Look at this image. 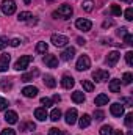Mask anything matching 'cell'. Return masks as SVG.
<instances>
[{
    "label": "cell",
    "mask_w": 133,
    "mask_h": 135,
    "mask_svg": "<svg viewBox=\"0 0 133 135\" xmlns=\"http://www.w3.org/2000/svg\"><path fill=\"white\" fill-rule=\"evenodd\" d=\"M72 13H74V9H72V6H70V5H61V6L58 8V11H55V13H53V17L69 19V17L72 16Z\"/></svg>",
    "instance_id": "6da1fadb"
},
{
    "label": "cell",
    "mask_w": 133,
    "mask_h": 135,
    "mask_svg": "<svg viewBox=\"0 0 133 135\" xmlns=\"http://www.w3.org/2000/svg\"><path fill=\"white\" fill-rule=\"evenodd\" d=\"M0 6H2L3 14H6V16H11V14H14V11H16V3H14V0H3Z\"/></svg>",
    "instance_id": "7a4b0ae2"
},
{
    "label": "cell",
    "mask_w": 133,
    "mask_h": 135,
    "mask_svg": "<svg viewBox=\"0 0 133 135\" xmlns=\"http://www.w3.org/2000/svg\"><path fill=\"white\" fill-rule=\"evenodd\" d=\"M50 41H52V44L53 46H57V47H64L67 42H69V39H67V36H64V35H52L50 36Z\"/></svg>",
    "instance_id": "3957f363"
},
{
    "label": "cell",
    "mask_w": 133,
    "mask_h": 135,
    "mask_svg": "<svg viewBox=\"0 0 133 135\" xmlns=\"http://www.w3.org/2000/svg\"><path fill=\"white\" fill-rule=\"evenodd\" d=\"M32 60H33V57H30V55H24V57H21V58L16 61L14 68H16L17 71H24V69L28 68V65L32 63Z\"/></svg>",
    "instance_id": "277c9868"
},
{
    "label": "cell",
    "mask_w": 133,
    "mask_h": 135,
    "mask_svg": "<svg viewBox=\"0 0 133 135\" xmlns=\"http://www.w3.org/2000/svg\"><path fill=\"white\" fill-rule=\"evenodd\" d=\"M77 71H88L91 68V60L88 55H81L78 60H77Z\"/></svg>",
    "instance_id": "5b68a950"
},
{
    "label": "cell",
    "mask_w": 133,
    "mask_h": 135,
    "mask_svg": "<svg viewBox=\"0 0 133 135\" xmlns=\"http://www.w3.org/2000/svg\"><path fill=\"white\" fill-rule=\"evenodd\" d=\"M75 27H77L78 30H81V32H89L91 27H93V22L81 17V19H77V21H75Z\"/></svg>",
    "instance_id": "8992f818"
},
{
    "label": "cell",
    "mask_w": 133,
    "mask_h": 135,
    "mask_svg": "<svg viewBox=\"0 0 133 135\" xmlns=\"http://www.w3.org/2000/svg\"><path fill=\"white\" fill-rule=\"evenodd\" d=\"M93 79L96 82H106L110 79V72L105 71V69H97V71L93 72Z\"/></svg>",
    "instance_id": "52a82bcc"
},
{
    "label": "cell",
    "mask_w": 133,
    "mask_h": 135,
    "mask_svg": "<svg viewBox=\"0 0 133 135\" xmlns=\"http://www.w3.org/2000/svg\"><path fill=\"white\" fill-rule=\"evenodd\" d=\"M77 116H78L77 110H75V108H69V110L66 112V116H64V121H66V124H69V126L75 124V123H77Z\"/></svg>",
    "instance_id": "ba28073f"
},
{
    "label": "cell",
    "mask_w": 133,
    "mask_h": 135,
    "mask_svg": "<svg viewBox=\"0 0 133 135\" xmlns=\"http://www.w3.org/2000/svg\"><path fill=\"white\" fill-rule=\"evenodd\" d=\"M110 112H111L113 116H122L124 115V105L119 104V102H114V104H111Z\"/></svg>",
    "instance_id": "9c48e42d"
},
{
    "label": "cell",
    "mask_w": 133,
    "mask_h": 135,
    "mask_svg": "<svg viewBox=\"0 0 133 135\" xmlns=\"http://www.w3.org/2000/svg\"><path fill=\"white\" fill-rule=\"evenodd\" d=\"M119 57H121V54H119L117 50L110 52V54H108V57H106V63H108V66H114V65L119 61Z\"/></svg>",
    "instance_id": "30bf717a"
},
{
    "label": "cell",
    "mask_w": 133,
    "mask_h": 135,
    "mask_svg": "<svg viewBox=\"0 0 133 135\" xmlns=\"http://www.w3.org/2000/svg\"><path fill=\"white\" fill-rule=\"evenodd\" d=\"M9 60H11V57H9L8 54H2V55H0V72H5V71L8 69Z\"/></svg>",
    "instance_id": "8fae6325"
},
{
    "label": "cell",
    "mask_w": 133,
    "mask_h": 135,
    "mask_svg": "<svg viewBox=\"0 0 133 135\" xmlns=\"http://www.w3.org/2000/svg\"><path fill=\"white\" fill-rule=\"evenodd\" d=\"M34 118H36L38 121H45V119L49 118L45 107H39V108H36V110H34Z\"/></svg>",
    "instance_id": "7c38bea8"
},
{
    "label": "cell",
    "mask_w": 133,
    "mask_h": 135,
    "mask_svg": "<svg viewBox=\"0 0 133 135\" xmlns=\"http://www.w3.org/2000/svg\"><path fill=\"white\" fill-rule=\"evenodd\" d=\"M17 113L14 112V110H8L6 113H5V121L8 123V124H16L17 123Z\"/></svg>",
    "instance_id": "4fadbf2b"
},
{
    "label": "cell",
    "mask_w": 133,
    "mask_h": 135,
    "mask_svg": "<svg viewBox=\"0 0 133 135\" xmlns=\"http://www.w3.org/2000/svg\"><path fill=\"white\" fill-rule=\"evenodd\" d=\"M44 63L49 68H58V58L55 55H45L44 57Z\"/></svg>",
    "instance_id": "5bb4252c"
},
{
    "label": "cell",
    "mask_w": 133,
    "mask_h": 135,
    "mask_svg": "<svg viewBox=\"0 0 133 135\" xmlns=\"http://www.w3.org/2000/svg\"><path fill=\"white\" fill-rule=\"evenodd\" d=\"M22 94L25 98H36L38 96V88L36 86H25L22 90Z\"/></svg>",
    "instance_id": "9a60e30c"
},
{
    "label": "cell",
    "mask_w": 133,
    "mask_h": 135,
    "mask_svg": "<svg viewBox=\"0 0 133 135\" xmlns=\"http://www.w3.org/2000/svg\"><path fill=\"white\" fill-rule=\"evenodd\" d=\"M74 55H75V49L74 47H67L66 50L61 54V60L63 61H70L74 58Z\"/></svg>",
    "instance_id": "2e32d148"
},
{
    "label": "cell",
    "mask_w": 133,
    "mask_h": 135,
    "mask_svg": "<svg viewBox=\"0 0 133 135\" xmlns=\"http://www.w3.org/2000/svg\"><path fill=\"white\" fill-rule=\"evenodd\" d=\"M61 85H63L66 90H70V88L75 85L74 77H72V75H63V79H61Z\"/></svg>",
    "instance_id": "e0dca14e"
},
{
    "label": "cell",
    "mask_w": 133,
    "mask_h": 135,
    "mask_svg": "<svg viewBox=\"0 0 133 135\" xmlns=\"http://www.w3.org/2000/svg\"><path fill=\"white\" fill-rule=\"evenodd\" d=\"M110 91H111V93H119V91H121V80H119V79L110 80Z\"/></svg>",
    "instance_id": "ac0fdd59"
},
{
    "label": "cell",
    "mask_w": 133,
    "mask_h": 135,
    "mask_svg": "<svg viewBox=\"0 0 133 135\" xmlns=\"http://www.w3.org/2000/svg\"><path fill=\"white\" fill-rule=\"evenodd\" d=\"M89 124H91V116L85 113V115L78 119V126H80V129H86Z\"/></svg>",
    "instance_id": "d6986e66"
},
{
    "label": "cell",
    "mask_w": 133,
    "mask_h": 135,
    "mask_svg": "<svg viewBox=\"0 0 133 135\" xmlns=\"http://www.w3.org/2000/svg\"><path fill=\"white\" fill-rule=\"evenodd\" d=\"M94 104L96 105H106L108 104V96L106 94H103V93H100L99 96H96V99H94Z\"/></svg>",
    "instance_id": "ffe728a7"
},
{
    "label": "cell",
    "mask_w": 133,
    "mask_h": 135,
    "mask_svg": "<svg viewBox=\"0 0 133 135\" xmlns=\"http://www.w3.org/2000/svg\"><path fill=\"white\" fill-rule=\"evenodd\" d=\"M44 83H45L49 88H55V86H57V80H55V77L50 75V74L44 75Z\"/></svg>",
    "instance_id": "44dd1931"
},
{
    "label": "cell",
    "mask_w": 133,
    "mask_h": 135,
    "mask_svg": "<svg viewBox=\"0 0 133 135\" xmlns=\"http://www.w3.org/2000/svg\"><path fill=\"white\" fill-rule=\"evenodd\" d=\"M72 101L75 104H83L85 102V94L81 91H74L72 93Z\"/></svg>",
    "instance_id": "7402d4cb"
},
{
    "label": "cell",
    "mask_w": 133,
    "mask_h": 135,
    "mask_svg": "<svg viewBox=\"0 0 133 135\" xmlns=\"http://www.w3.org/2000/svg\"><path fill=\"white\" fill-rule=\"evenodd\" d=\"M38 75H39V71H38V69H34L33 72L24 74V75L21 77V80H22V82H30V80H33L34 77H38Z\"/></svg>",
    "instance_id": "603a6c76"
},
{
    "label": "cell",
    "mask_w": 133,
    "mask_h": 135,
    "mask_svg": "<svg viewBox=\"0 0 133 135\" xmlns=\"http://www.w3.org/2000/svg\"><path fill=\"white\" fill-rule=\"evenodd\" d=\"M36 129V124L32 123V121H28V123H22L21 124V131H24V132H32Z\"/></svg>",
    "instance_id": "cb8c5ba5"
},
{
    "label": "cell",
    "mask_w": 133,
    "mask_h": 135,
    "mask_svg": "<svg viewBox=\"0 0 133 135\" xmlns=\"http://www.w3.org/2000/svg\"><path fill=\"white\" fill-rule=\"evenodd\" d=\"M30 17H33V14H32L30 11H22V13H19V16H17L19 22H27V21H30Z\"/></svg>",
    "instance_id": "d4e9b609"
},
{
    "label": "cell",
    "mask_w": 133,
    "mask_h": 135,
    "mask_svg": "<svg viewBox=\"0 0 133 135\" xmlns=\"http://www.w3.org/2000/svg\"><path fill=\"white\" fill-rule=\"evenodd\" d=\"M50 119L55 121V123L60 121V119H61V110H60V108H53L52 113H50Z\"/></svg>",
    "instance_id": "484cf974"
},
{
    "label": "cell",
    "mask_w": 133,
    "mask_h": 135,
    "mask_svg": "<svg viewBox=\"0 0 133 135\" xmlns=\"http://www.w3.org/2000/svg\"><path fill=\"white\" fill-rule=\"evenodd\" d=\"M81 8H83L86 13H89V11L94 9V2H93V0H85V2L81 3Z\"/></svg>",
    "instance_id": "4316f807"
},
{
    "label": "cell",
    "mask_w": 133,
    "mask_h": 135,
    "mask_svg": "<svg viewBox=\"0 0 133 135\" xmlns=\"http://www.w3.org/2000/svg\"><path fill=\"white\" fill-rule=\"evenodd\" d=\"M47 49H49L47 42H42V41H41V42H38V44H36V52H38V54H45V52H47Z\"/></svg>",
    "instance_id": "83f0119b"
},
{
    "label": "cell",
    "mask_w": 133,
    "mask_h": 135,
    "mask_svg": "<svg viewBox=\"0 0 133 135\" xmlns=\"http://www.w3.org/2000/svg\"><path fill=\"white\" fill-rule=\"evenodd\" d=\"M81 85H83L85 91H88V93H91V91L94 90V83L89 82V80H81Z\"/></svg>",
    "instance_id": "f1b7e54d"
},
{
    "label": "cell",
    "mask_w": 133,
    "mask_h": 135,
    "mask_svg": "<svg viewBox=\"0 0 133 135\" xmlns=\"http://www.w3.org/2000/svg\"><path fill=\"white\" fill-rule=\"evenodd\" d=\"M99 132H100V135H111V132H113V127H111V126H108V124H106V126H102Z\"/></svg>",
    "instance_id": "f546056e"
},
{
    "label": "cell",
    "mask_w": 133,
    "mask_h": 135,
    "mask_svg": "<svg viewBox=\"0 0 133 135\" xmlns=\"http://www.w3.org/2000/svg\"><path fill=\"white\" fill-rule=\"evenodd\" d=\"M132 80H133V75L130 74V72H125L124 77H122V83H124V85H130Z\"/></svg>",
    "instance_id": "4dcf8cb0"
},
{
    "label": "cell",
    "mask_w": 133,
    "mask_h": 135,
    "mask_svg": "<svg viewBox=\"0 0 133 135\" xmlns=\"http://www.w3.org/2000/svg\"><path fill=\"white\" fill-rule=\"evenodd\" d=\"M132 124H133V113H127L125 115V126L132 127Z\"/></svg>",
    "instance_id": "1f68e13d"
},
{
    "label": "cell",
    "mask_w": 133,
    "mask_h": 135,
    "mask_svg": "<svg viewBox=\"0 0 133 135\" xmlns=\"http://www.w3.org/2000/svg\"><path fill=\"white\" fill-rule=\"evenodd\" d=\"M125 61H127V65H129V66H132V65H133V52H132V50H129V52L125 54Z\"/></svg>",
    "instance_id": "d6a6232c"
},
{
    "label": "cell",
    "mask_w": 133,
    "mask_h": 135,
    "mask_svg": "<svg viewBox=\"0 0 133 135\" xmlns=\"http://www.w3.org/2000/svg\"><path fill=\"white\" fill-rule=\"evenodd\" d=\"M111 13H113L114 16H121V14H122V9H121V6H117V5H113V6H111Z\"/></svg>",
    "instance_id": "836d02e7"
},
{
    "label": "cell",
    "mask_w": 133,
    "mask_h": 135,
    "mask_svg": "<svg viewBox=\"0 0 133 135\" xmlns=\"http://www.w3.org/2000/svg\"><path fill=\"white\" fill-rule=\"evenodd\" d=\"M8 42H9V41H8L6 36H0V50H3V49L8 46Z\"/></svg>",
    "instance_id": "e575fe53"
},
{
    "label": "cell",
    "mask_w": 133,
    "mask_h": 135,
    "mask_svg": "<svg viewBox=\"0 0 133 135\" xmlns=\"http://www.w3.org/2000/svg\"><path fill=\"white\" fill-rule=\"evenodd\" d=\"M94 118H96L97 121H102V119L105 118V113H103L102 110H94Z\"/></svg>",
    "instance_id": "d590c367"
},
{
    "label": "cell",
    "mask_w": 133,
    "mask_h": 135,
    "mask_svg": "<svg viewBox=\"0 0 133 135\" xmlns=\"http://www.w3.org/2000/svg\"><path fill=\"white\" fill-rule=\"evenodd\" d=\"M41 104L47 108V107H52V105H53V101H52V99H49V98H42V99H41Z\"/></svg>",
    "instance_id": "8d00e7d4"
},
{
    "label": "cell",
    "mask_w": 133,
    "mask_h": 135,
    "mask_svg": "<svg viewBox=\"0 0 133 135\" xmlns=\"http://www.w3.org/2000/svg\"><path fill=\"white\" fill-rule=\"evenodd\" d=\"M124 42H125L127 46H132V44H133V35L132 33L125 35V36H124Z\"/></svg>",
    "instance_id": "74e56055"
},
{
    "label": "cell",
    "mask_w": 133,
    "mask_h": 135,
    "mask_svg": "<svg viewBox=\"0 0 133 135\" xmlns=\"http://www.w3.org/2000/svg\"><path fill=\"white\" fill-rule=\"evenodd\" d=\"M8 105H9V102L6 101V99H3V98H0V112L2 110H6Z\"/></svg>",
    "instance_id": "f35d334b"
},
{
    "label": "cell",
    "mask_w": 133,
    "mask_h": 135,
    "mask_svg": "<svg viewBox=\"0 0 133 135\" xmlns=\"http://www.w3.org/2000/svg\"><path fill=\"white\" fill-rule=\"evenodd\" d=\"M125 19L127 21H133V8H127L125 9Z\"/></svg>",
    "instance_id": "ab89813d"
},
{
    "label": "cell",
    "mask_w": 133,
    "mask_h": 135,
    "mask_svg": "<svg viewBox=\"0 0 133 135\" xmlns=\"http://www.w3.org/2000/svg\"><path fill=\"white\" fill-rule=\"evenodd\" d=\"M0 135H16V131L14 129H11V127H6V129H3L2 131V134Z\"/></svg>",
    "instance_id": "60d3db41"
},
{
    "label": "cell",
    "mask_w": 133,
    "mask_h": 135,
    "mask_svg": "<svg viewBox=\"0 0 133 135\" xmlns=\"http://www.w3.org/2000/svg\"><path fill=\"white\" fill-rule=\"evenodd\" d=\"M2 90H5V91H6V90H11V83L6 82V80H3V82H2Z\"/></svg>",
    "instance_id": "b9f144b4"
},
{
    "label": "cell",
    "mask_w": 133,
    "mask_h": 135,
    "mask_svg": "<svg viewBox=\"0 0 133 135\" xmlns=\"http://www.w3.org/2000/svg\"><path fill=\"white\" fill-rule=\"evenodd\" d=\"M49 135H61V131L57 129V127H52V129L49 131Z\"/></svg>",
    "instance_id": "7bdbcfd3"
},
{
    "label": "cell",
    "mask_w": 133,
    "mask_h": 135,
    "mask_svg": "<svg viewBox=\"0 0 133 135\" xmlns=\"http://www.w3.org/2000/svg\"><path fill=\"white\" fill-rule=\"evenodd\" d=\"M111 25H114V22H113L111 19H110V21H105V22L102 24V27H103V28H108V27H111Z\"/></svg>",
    "instance_id": "ee69618b"
},
{
    "label": "cell",
    "mask_w": 133,
    "mask_h": 135,
    "mask_svg": "<svg viewBox=\"0 0 133 135\" xmlns=\"http://www.w3.org/2000/svg\"><path fill=\"white\" fill-rule=\"evenodd\" d=\"M9 44H11L13 47H17V46L21 44V39H17V38H14V39H11V41H9Z\"/></svg>",
    "instance_id": "f6af8a7d"
},
{
    "label": "cell",
    "mask_w": 133,
    "mask_h": 135,
    "mask_svg": "<svg viewBox=\"0 0 133 135\" xmlns=\"http://www.w3.org/2000/svg\"><path fill=\"white\" fill-rule=\"evenodd\" d=\"M127 33H129V32H127V28H125V27H121V28L117 30V35H119V36H125Z\"/></svg>",
    "instance_id": "bcb514c9"
},
{
    "label": "cell",
    "mask_w": 133,
    "mask_h": 135,
    "mask_svg": "<svg viewBox=\"0 0 133 135\" xmlns=\"http://www.w3.org/2000/svg\"><path fill=\"white\" fill-rule=\"evenodd\" d=\"M121 101L124 102V104H127L129 107H130V105H133V101H132V99H130V98H122Z\"/></svg>",
    "instance_id": "7dc6e473"
},
{
    "label": "cell",
    "mask_w": 133,
    "mask_h": 135,
    "mask_svg": "<svg viewBox=\"0 0 133 135\" xmlns=\"http://www.w3.org/2000/svg\"><path fill=\"white\" fill-rule=\"evenodd\" d=\"M77 42H78L80 46H85V44H86V39H85V38H77Z\"/></svg>",
    "instance_id": "c3c4849f"
},
{
    "label": "cell",
    "mask_w": 133,
    "mask_h": 135,
    "mask_svg": "<svg viewBox=\"0 0 133 135\" xmlns=\"http://www.w3.org/2000/svg\"><path fill=\"white\" fill-rule=\"evenodd\" d=\"M52 101H53V102H60V101H61V96H58V94H55Z\"/></svg>",
    "instance_id": "681fc988"
},
{
    "label": "cell",
    "mask_w": 133,
    "mask_h": 135,
    "mask_svg": "<svg viewBox=\"0 0 133 135\" xmlns=\"http://www.w3.org/2000/svg\"><path fill=\"white\" fill-rule=\"evenodd\" d=\"M113 135H124V134H122V131H114V134Z\"/></svg>",
    "instance_id": "f907efd6"
},
{
    "label": "cell",
    "mask_w": 133,
    "mask_h": 135,
    "mask_svg": "<svg viewBox=\"0 0 133 135\" xmlns=\"http://www.w3.org/2000/svg\"><path fill=\"white\" fill-rule=\"evenodd\" d=\"M24 2H25V5H30V2H32V0H24Z\"/></svg>",
    "instance_id": "816d5d0a"
},
{
    "label": "cell",
    "mask_w": 133,
    "mask_h": 135,
    "mask_svg": "<svg viewBox=\"0 0 133 135\" xmlns=\"http://www.w3.org/2000/svg\"><path fill=\"white\" fill-rule=\"evenodd\" d=\"M121 2H127V3H130V2H132V0H121Z\"/></svg>",
    "instance_id": "f5cc1de1"
},
{
    "label": "cell",
    "mask_w": 133,
    "mask_h": 135,
    "mask_svg": "<svg viewBox=\"0 0 133 135\" xmlns=\"http://www.w3.org/2000/svg\"><path fill=\"white\" fill-rule=\"evenodd\" d=\"M127 135H133V132H132V131H129V134H127Z\"/></svg>",
    "instance_id": "db71d44e"
}]
</instances>
